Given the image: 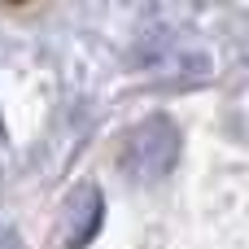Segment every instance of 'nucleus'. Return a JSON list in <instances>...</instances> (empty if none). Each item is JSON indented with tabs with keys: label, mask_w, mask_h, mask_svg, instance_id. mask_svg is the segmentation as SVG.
<instances>
[{
	"label": "nucleus",
	"mask_w": 249,
	"mask_h": 249,
	"mask_svg": "<svg viewBox=\"0 0 249 249\" xmlns=\"http://www.w3.org/2000/svg\"><path fill=\"white\" fill-rule=\"evenodd\" d=\"M175 162H179V127L166 114L136 123L118 149V166L131 184H158L162 175H171Z\"/></svg>",
	"instance_id": "obj_1"
},
{
	"label": "nucleus",
	"mask_w": 249,
	"mask_h": 249,
	"mask_svg": "<svg viewBox=\"0 0 249 249\" xmlns=\"http://www.w3.org/2000/svg\"><path fill=\"white\" fill-rule=\"evenodd\" d=\"M101 210H105V201H101L96 184L74 188L53 223V249H83L92 241V232L101 228Z\"/></svg>",
	"instance_id": "obj_2"
}]
</instances>
